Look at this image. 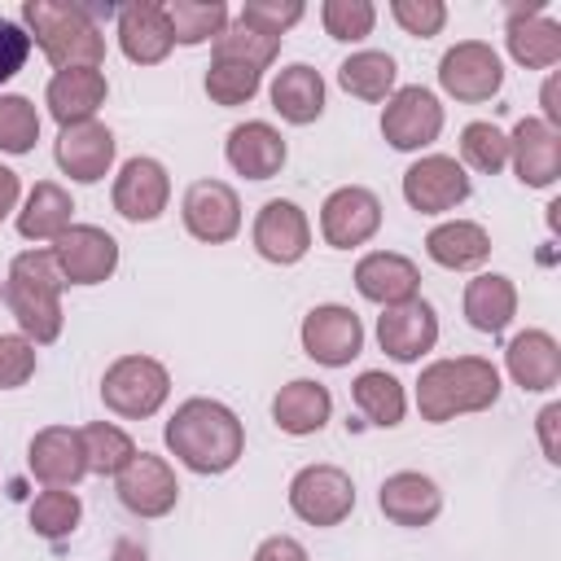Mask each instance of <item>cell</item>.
<instances>
[{"label":"cell","instance_id":"41","mask_svg":"<svg viewBox=\"0 0 561 561\" xmlns=\"http://www.w3.org/2000/svg\"><path fill=\"white\" fill-rule=\"evenodd\" d=\"M263 88V70H250V66H237V61H210L206 70V96L215 105H245L254 101V92Z\"/></svg>","mask_w":561,"mask_h":561},{"label":"cell","instance_id":"21","mask_svg":"<svg viewBox=\"0 0 561 561\" xmlns=\"http://www.w3.org/2000/svg\"><path fill=\"white\" fill-rule=\"evenodd\" d=\"M26 469L44 482V486H75L88 473V456H83V438L70 425H44L31 447H26Z\"/></svg>","mask_w":561,"mask_h":561},{"label":"cell","instance_id":"15","mask_svg":"<svg viewBox=\"0 0 561 561\" xmlns=\"http://www.w3.org/2000/svg\"><path fill=\"white\" fill-rule=\"evenodd\" d=\"M110 202H114V210L127 224H153L167 210V202H171V175H167V167L158 158H145V153L127 158L118 167V175H114Z\"/></svg>","mask_w":561,"mask_h":561},{"label":"cell","instance_id":"22","mask_svg":"<svg viewBox=\"0 0 561 561\" xmlns=\"http://www.w3.org/2000/svg\"><path fill=\"white\" fill-rule=\"evenodd\" d=\"M377 508L394 522V526H408V530H421L430 526L438 513H443V491L430 473H416V469H399L381 482L377 491Z\"/></svg>","mask_w":561,"mask_h":561},{"label":"cell","instance_id":"37","mask_svg":"<svg viewBox=\"0 0 561 561\" xmlns=\"http://www.w3.org/2000/svg\"><path fill=\"white\" fill-rule=\"evenodd\" d=\"M276 53H280V39H272V35L245 26V22H232L215 35L210 61H237V66H250V70H267L276 61Z\"/></svg>","mask_w":561,"mask_h":561},{"label":"cell","instance_id":"31","mask_svg":"<svg viewBox=\"0 0 561 561\" xmlns=\"http://www.w3.org/2000/svg\"><path fill=\"white\" fill-rule=\"evenodd\" d=\"M517 316V285L504 272H482L465 285V320L478 333H504Z\"/></svg>","mask_w":561,"mask_h":561},{"label":"cell","instance_id":"20","mask_svg":"<svg viewBox=\"0 0 561 561\" xmlns=\"http://www.w3.org/2000/svg\"><path fill=\"white\" fill-rule=\"evenodd\" d=\"M224 158H228V167H232L237 175H245V180H272V175H280V167H285V158H289V145H285V136H280L272 123L245 118V123H237V127L228 131Z\"/></svg>","mask_w":561,"mask_h":561},{"label":"cell","instance_id":"45","mask_svg":"<svg viewBox=\"0 0 561 561\" xmlns=\"http://www.w3.org/2000/svg\"><path fill=\"white\" fill-rule=\"evenodd\" d=\"M390 18H394L412 39H430V35L443 31L447 4H443V0H394V4H390Z\"/></svg>","mask_w":561,"mask_h":561},{"label":"cell","instance_id":"34","mask_svg":"<svg viewBox=\"0 0 561 561\" xmlns=\"http://www.w3.org/2000/svg\"><path fill=\"white\" fill-rule=\"evenodd\" d=\"M394 79H399V66L381 48H359L337 66V83L355 101H386L394 92Z\"/></svg>","mask_w":561,"mask_h":561},{"label":"cell","instance_id":"2","mask_svg":"<svg viewBox=\"0 0 561 561\" xmlns=\"http://www.w3.org/2000/svg\"><path fill=\"white\" fill-rule=\"evenodd\" d=\"M500 368L482 355H456V359H434L416 377V408L430 425L486 412L500 399Z\"/></svg>","mask_w":561,"mask_h":561},{"label":"cell","instance_id":"18","mask_svg":"<svg viewBox=\"0 0 561 561\" xmlns=\"http://www.w3.org/2000/svg\"><path fill=\"white\" fill-rule=\"evenodd\" d=\"M377 342L390 359L399 364H416L425 351H434L438 342V311L416 294L399 307H381L377 316Z\"/></svg>","mask_w":561,"mask_h":561},{"label":"cell","instance_id":"1","mask_svg":"<svg viewBox=\"0 0 561 561\" xmlns=\"http://www.w3.org/2000/svg\"><path fill=\"white\" fill-rule=\"evenodd\" d=\"M162 438H167V451L184 469H193V473H228L245 456V425H241V416L228 403L202 399V394L184 399L171 412Z\"/></svg>","mask_w":561,"mask_h":561},{"label":"cell","instance_id":"19","mask_svg":"<svg viewBox=\"0 0 561 561\" xmlns=\"http://www.w3.org/2000/svg\"><path fill=\"white\" fill-rule=\"evenodd\" d=\"M508 162L526 188H552L561 175V131L543 118H522L508 131Z\"/></svg>","mask_w":561,"mask_h":561},{"label":"cell","instance_id":"50","mask_svg":"<svg viewBox=\"0 0 561 561\" xmlns=\"http://www.w3.org/2000/svg\"><path fill=\"white\" fill-rule=\"evenodd\" d=\"M539 101H543V123H548V127H557V123H561V105H557V79H548V83H543V96H539Z\"/></svg>","mask_w":561,"mask_h":561},{"label":"cell","instance_id":"51","mask_svg":"<svg viewBox=\"0 0 561 561\" xmlns=\"http://www.w3.org/2000/svg\"><path fill=\"white\" fill-rule=\"evenodd\" d=\"M110 561H149V557H145V548H140V543H131V539H118Z\"/></svg>","mask_w":561,"mask_h":561},{"label":"cell","instance_id":"38","mask_svg":"<svg viewBox=\"0 0 561 561\" xmlns=\"http://www.w3.org/2000/svg\"><path fill=\"white\" fill-rule=\"evenodd\" d=\"M26 517H31V530L39 539H66L83 517V500L70 486H48V491H39L31 500Z\"/></svg>","mask_w":561,"mask_h":561},{"label":"cell","instance_id":"33","mask_svg":"<svg viewBox=\"0 0 561 561\" xmlns=\"http://www.w3.org/2000/svg\"><path fill=\"white\" fill-rule=\"evenodd\" d=\"M351 399L359 408V416L377 430H394L408 412V394H403V381H394L390 373L381 368H364L355 381H351Z\"/></svg>","mask_w":561,"mask_h":561},{"label":"cell","instance_id":"8","mask_svg":"<svg viewBox=\"0 0 561 561\" xmlns=\"http://www.w3.org/2000/svg\"><path fill=\"white\" fill-rule=\"evenodd\" d=\"M443 131V105L430 88L421 83H408V88H394L386 96V110H381V136L390 149L399 153H416L425 145H434Z\"/></svg>","mask_w":561,"mask_h":561},{"label":"cell","instance_id":"27","mask_svg":"<svg viewBox=\"0 0 561 561\" xmlns=\"http://www.w3.org/2000/svg\"><path fill=\"white\" fill-rule=\"evenodd\" d=\"M504 368L530 394L552 390L561 381V346L548 329H526L504 346Z\"/></svg>","mask_w":561,"mask_h":561},{"label":"cell","instance_id":"24","mask_svg":"<svg viewBox=\"0 0 561 561\" xmlns=\"http://www.w3.org/2000/svg\"><path fill=\"white\" fill-rule=\"evenodd\" d=\"M118 48L136 66H158L175 48L171 22H167V4H153V0L123 4L118 9Z\"/></svg>","mask_w":561,"mask_h":561},{"label":"cell","instance_id":"11","mask_svg":"<svg viewBox=\"0 0 561 561\" xmlns=\"http://www.w3.org/2000/svg\"><path fill=\"white\" fill-rule=\"evenodd\" d=\"M381 228V197L364 184H342L320 202V237L333 250H355Z\"/></svg>","mask_w":561,"mask_h":561},{"label":"cell","instance_id":"47","mask_svg":"<svg viewBox=\"0 0 561 561\" xmlns=\"http://www.w3.org/2000/svg\"><path fill=\"white\" fill-rule=\"evenodd\" d=\"M254 561H307V548L294 535H267L254 548Z\"/></svg>","mask_w":561,"mask_h":561},{"label":"cell","instance_id":"26","mask_svg":"<svg viewBox=\"0 0 561 561\" xmlns=\"http://www.w3.org/2000/svg\"><path fill=\"white\" fill-rule=\"evenodd\" d=\"M355 289L377 302V307H399L408 298H416L421 289V272L408 254H394V250H373L355 263Z\"/></svg>","mask_w":561,"mask_h":561},{"label":"cell","instance_id":"10","mask_svg":"<svg viewBox=\"0 0 561 561\" xmlns=\"http://www.w3.org/2000/svg\"><path fill=\"white\" fill-rule=\"evenodd\" d=\"M473 193L469 171L451 153H425L403 171V202L421 215H447Z\"/></svg>","mask_w":561,"mask_h":561},{"label":"cell","instance_id":"46","mask_svg":"<svg viewBox=\"0 0 561 561\" xmlns=\"http://www.w3.org/2000/svg\"><path fill=\"white\" fill-rule=\"evenodd\" d=\"M26 57H31V35H26V26L0 18V83H9V79L26 66Z\"/></svg>","mask_w":561,"mask_h":561},{"label":"cell","instance_id":"12","mask_svg":"<svg viewBox=\"0 0 561 561\" xmlns=\"http://www.w3.org/2000/svg\"><path fill=\"white\" fill-rule=\"evenodd\" d=\"M180 219L197 241L224 245L241 232V197L224 180H193L180 197Z\"/></svg>","mask_w":561,"mask_h":561},{"label":"cell","instance_id":"16","mask_svg":"<svg viewBox=\"0 0 561 561\" xmlns=\"http://www.w3.org/2000/svg\"><path fill=\"white\" fill-rule=\"evenodd\" d=\"M250 237H254L259 259H267V263H276V267H289V263H298V259L311 250V224H307L302 206L289 202V197L263 202L259 215H254Z\"/></svg>","mask_w":561,"mask_h":561},{"label":"cell","instance_id":"49","mask_svg":"<svg viewBox=\"0 0 561 561\" xmlns=\"http://www.w3.org/2000/svg\"><path fill=\"white\" fill-rule=\"evenodd\" d=\"M18 197H22V180H18V171L0 167V219H9V215L18 210Z\"/></svg>","mask_w":561,"mask_h":561},{"label":"cell","instance_id":"14","mask_svg":"<svg viewBox=\"0 0 561 561\" xmlns=\"http://www.w3.org/2000/svg\"><path fill=\"white\" fill-rule=\"evenodd\" d=\"M114 491H118L123 508L136 517H167L180 500V482H175L171 460L153 456V451H136L127 460V469L114 478Z\"/></svg>","mask_w":561,"mask_h":561},{"label":"cell","instance_id":"25","mask_svg":"<svg viewBox=\"0 0 561 561\" xmlns=\"http://www.w3.org/2000/svg\"><path fill=\"white\" fill-rule=\"evenodd\" d=\"M110 96V83H105V70H92V66H75V70H57L44 88V105L48 114L70 127V123H88L96 118V110L105 105Z\"/></svg>","mask_w":561,"mask_h":561},{"label":"cell","instance_id":"30","mask_svg":"<svg viewBox=\"0 0 561 561\" xmlns=\"http://www.w3.org/2000/svg\"><path fill=\"white\" fill-rule=\"evenodd\" d=\"M425 254L447 272H469L491 259V232L473 219H447L425 232Z\"/></svg>","mask_w":561,"mask_h":561},{"label":"cell","instance_id":"9","mask_svg":"<svg viewBox=\"0 0 561 561\" xmlns=\"http://www.w3.org/2000/svg\"><path fill=\"white\" fill-rule=\"evenodd\" d=\"M298 342H302V355L324 364V368H346L359 351H364V324L351 307L342 302H320L302 316V329H298Z\"/></svg>","mask_w":561,"mask_h":561},{"label":"cell","instance_id":"6","mask_svg":"<svg viewBox=\"0 0 561 561\" xmlns=\"http://www.w3.org/2000/svg\"><path fill=\"white\" fill-rule=\"evenodd\" d=\"M289 508L307 526H342L355 508V482L337 465H307L289 478Z\"/></svg>","mask_w":561,"mask_h":561},{"label":"cell","instance_id":"44","mask_svg":"<svg viewBox=\"0 0 561 561\" xmlns=\"http://www.w3.org/2000/svg\"><path fill=\"white\" fill-rule=\"evenodd\" d=\"M302 13H307V9H302L298 0H250L237 22H245V26L263 31V35H272V39H280L294 22H302Z\"/></svg>","mask_w":561,"mask_h":561},{"label":"cell","instance_id":"36","mask_svg":"<svg viewBox=\"0 0 561 561\" xmlns=\"http://www.w3.org/2000/svg\"><path fill=\"white\" fill-rule=\"evenodd\" d=\"M167 22H171V39L193 48V44L215 39L228 26V4L224 0H171Z\"/></svg>","mask_w":561,"mask_h":561},{"label":"cell","instance_id":"5","mask_svg":"<svg viewBox=\"0 0 561 561\" xmlns=\"http://www.w3.org/2000/svg\"><path fill=\"white\" fill-rule=\"evenodd\" d=\"M171 394V373L153 355H118L101 377V403L123 421L153 416Z\"/></svg>","mask_w":561,"mask_h":561},{"label":"cell","instance_id":"7","mask_svg":"<svg viewBox=\"0 0 561 561\" xmlns=\"http://www.w3.org/2000/svg\"><path fill=\"white\" fill-rule=\"evenodd\" d=\"M438 88L465 105H478V101H491L500 88H504V61L491 44L482 39H460L443 53L438 61Z\"/></svg>","mask_w":561,"mask_h":561},{"label":"cell","instance_id":"40","mask_svg":"<svg viewBox=\"0 0 561 561\" xmlns=\"http://www.w3.org/2000/svg\"><path fill=\"white\" fill-rule=\"evenodd\" d=\"M39 140V114L26 96L4 92L0 96V153H31Z\"/></svg>","mask_w":561,"mask_h":561},{"label":"cell","instance_id":"23","mask_svg":"<svg viewBox=\"0 0 561 561\" xmlns=\"http://www.w3.org/2000/svg\"><path fill=\"white\" fill-rule=\"evenodd\" d=\"M504 44H508V57L517 66H526V70H552L561 61V22H552L543 4L513 9L508 13V26H504Z\"/></svg>","mask_w":561,"mask_h":561},{"label":"cell","instance_id":"3","mask_svg":"<svg viewBox=\"0 0 561 561\" xmlns=\"http://www.w3.org/2000/svg\"><path fill=\"white\" fill-rule=\"evenodd\" d=\"M61 289H66V280L57 272L53 250H22L9 263L4 302H9V316L18 320L22 337H31L35 346H48L61 337V324H66Z\"/></svg>","mask_w":561,"mask_h":561},{"label":"cell","instance_id":"29","mask_svg":"<svg viewBox=\"0 0 561 561\" xmlns=\"http://www.w3.org/2000/svg\"><path fill=\"white\" fill-rule=\"evenodd\" d=\"M267 96H272V110L294 127H307V123H316L324 114V79L307 61H294V66L276 70Z\"/></svg>","mask_w":561,"mask_h":561},{"label":"cell","instance_id":"42","mask_svg":"<svg viewBox=\"0 0 561 561\" xmlns=\"http://www.w3.org/2000/svg\"><path fill=\"white\" fill-rule=\"evenodd\" d=\"M320 22H324L329 39L355 44V39L373 35V26H377V9H373L368 0H324V4H320Z\"/></svg>","mask_w":561,"mask_h":561},{"label":"cell","instance_id":"39","mask_svg":"<svg viewBox=\"0 0 561 561\" xmlns=\"http://www.w3.org/2000/svg\"><path fill=\"white\" fill-rule=\"evenodd\" d=\"M460 167H473V171H482V175H495V171H504L508 167V131H500L495 123H486V118H478V123H469L465 131H460Z\"/></svg>","mask_w":561,"mask_h":561},{"label":"cell","instance_id":"48","mask_svg":"<svg viewBox=\"0 0 561 561\" xmlns=\"http://www.w3.org/2000/svg\"><path fill=\"white\" fill-rule=\"evenodd\" d=\"M557 421H561V403H548L539 412V443H543V456L557 465L561 460V447H557Z\"/></svg>","mask_w":561,"mask_h":561},{"label":"cell","instance_id":"52","mask_svg":"<svg viewBox=\"0 0 561 561\" xmlns=\"http://www.w3.org/2000/svg\"><path fill=\"white\" fill-rule=\"evenodd\" d=\"M0 294H4V285H0Z\"/></svg>","mask_w":561,"mask_h":561},{"label":"cell","instance_id":"28","mask_svg":"<svg viewBox=\"0 0 561 561\" xmlns=\"http://www.w3.org/2000/svg\"><path fill=\"white\" fill-rule=\"evenodd\" d=\"M333 416V394L329 386L311 381V377H294L289 386L276 390L272 399V421L276 430L294 434V438H307V434H320Z\"/></svg>","mask_w":561,"mask_h":561},{"label":"cell","instance_id":"17","mask_svg":"<svg viewBox=\"0 0 561 561\" xmlns=\"http://www.w3.org/2000/svg\"><path fill=\"white\" fill-rule=\"evenodd\" d=\"M114 149H118L114 131H110L105 123H96V118L70 123V127H61L57 140H53V158H57V167H61L75 184H96V180H105L110 167H114Z\"/></svg>","mask_w":561,"mask_h":561},{"label":"cell","instance_id":"35","mask_svg":"<svg viewBox=\"0 0 561 561\" xmlns=\"http://www.w3.org/2000/svg\"><path fill=\"white\" fill-rule=\"evenodd\" d=\"M83 438V456H88V473H101V478H118L127 469V460L140 451L131 443V434L114 421H92L79 430Z\"/></svg>","mask_w":561,"mask_h":561},{"label":"cell","instance_id":"32","mask_svg":"<svg viewBox=\"0 0 561 561\" xmlns=\"http://www.w3.org/2000/svg\"><path fill=\"white\" fill-rule=\"evenodd\" d=\"M70 224H75V202L57 180H39L18 210V232L26 241H57Z\"/></svg>","mask_w":561,"mask_h":561},{"label":"cell","instance_id":"13","mask_svg":"<svg viewBox=\"0 0 561 561\" xmlns=\"http://www.w3.org/2000/svg\"><path fill=\"white\" fill-rule=\"evenodd\" d=\"M53 259L66 285H101L118 267V241L96 224H70L53 241Z\"/></svg>","mask_w":561,"mask_h":561},{"label":"cell","instance_id":"4","mask_svg":"<svg viewBox=\"0 0 561 561\" xmlns=\"http://www.w3.org/2000/svg\"><path fill=\"white\" fill-rule=\"evenodd\" d=\"M22 22H26L31 44H39V53L57 70H75V66L101 70V61H105V35H101L96 18L83 4L26 0L22 4Z\"/></svg>","mask_w":561,"mask_h":561},{"label":"cell","instance_id":"43","mask_svg":"<svg viewBox=\"0 0 561 561\" xmlns=\"http://www.w3.org/2000/svg\"><path fill=\"white\" fill-rule=\"evenodd\" d=\"M35 342L22 333H0V390H18L35 377Z\"/></svg>","mask_w":561,"mask_h":561}]
</instances>
